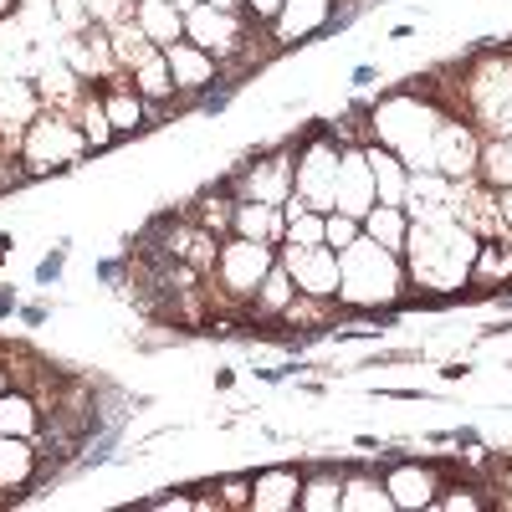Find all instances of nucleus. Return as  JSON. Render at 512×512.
Returning a JSON list of instances; mask_svg holds the SVG:
<instances>
[{"label":"nucleus","mask_w":512,"mask_h":512,"mask_svg":"<svg viewBox=\"0 0 512 512\" xmlns=\"http://www.w3.org/2000/svg\"><path fill=\"white\" fill-rule=\"evenodd\" d=\"M477 236L466 231L456 216H420L410 221V236H405V277L410 287H425V292H461L472 282V262H477Z\"/></svg>","instance_id":"f257e3e1"},{"label":"nucleus","mask_w":512,"mask_h":512,"mask_svg":"<svg viewBox=\"0 0 512 512\" xmlns=\"http://www.w3.org/2000/svg\"><path fill=\"white\" fill-rule=\"evenodd\" d=\"M446 123V108H436L425 93H384L369 108V134L374 144L395 149L410 169H436V128Z\"/></svg>","instance_id":"f03ea898"},{"label":"nucleus","mask_w":512,"mask_h":512,"mask_svg":"<svg viewBox=\"0 0 512 512\" xmlns=\"http://www.w3.org/2000/svg\"><path fill=\"white\" fill-rule=\"evenodd\" d=\"M410 287L405 277V256L359 236L354 246L338 251V303L349 308H379V303H400Z\"/></svg>","instance_id":"7ed1b4c3"},{"label":"nucleus","mask_w":512,"mask_h":512,"mask_svg":"<svg viewBox=\"0 0 512 512\" xmlns=\"http://www.w3.org/2000/svg\"><path fill=\"white\" fill-rule=\"evenodd\" d=\"M466 123L482 139H512V62L487 57L466 77Z\"/></svg>","instance_id":"20e7f679"},{"label":"nucleus","mask_w":512,"mask_h":512,"mask_svg":"<svg viewBox=\"0 0 512 512\" xmlns=\"http://www.w3.org/2000/svg\"><path fill=\"white\" fill-rule=\"evenodd\" d=\"M82 154H88V139L72 113L57 108H41V118L21 134V159H26V175H52V169H72Z\"/></svg>","instance_id":"39448f33"},{"label":"nucleus","mask_w":512,"mask_h":512,"mask_svg":"<svg viewBox=\"0 0 512 512\" xmlns=\"http://www.w3.org/2000/svg\"><path fill=\"white\" fill-rule=\"evenodd\" d=\"M277 267V246L272 241H251V236H226L216 267L205 272V282H221V297L236 303H256V287L267 282V272Z\"/></svg>","instance_id":"423d86ee"},{"label":"nucleus","mask_w":512,"mask_h":512,"mask_svg":"<svg viewBox=\"0 0 512 512\" xmlns=\"http://www.w3.org/2000/svg\"><path fill=\"white\" fill-rule=\"evenodd\" d=\"M338 159H344V144L338 134H313L303 149H297V200H308L313 210H333V190H338Z\"/></svg>","instance_id":"0eeeda50"},{"label":"nucleus","mask_w":512,"mask_h":512,"mask_svg":"<svg viewBox=\"0 0 512 512\" xmlns=\"http://www.w3.org/2000/svg\"><path fill=\"white\" fill-rule=\"evenodd\" d=\"M251 21L241 11H221V6H195L185 16V41H195V47H205L216 62L246 52V41H251Z\"/></svg>","instance_id":"6e6552de"},{"label":"nucleus","mask_w":512,"mask_h":512,"mask_svg":"<svg viewBox=\"0 0 512 512\" xmlns=\"http://www.w3.org/2000/svg\"><path fill=\"white\" fill-rule=\"evenodd\" d=\"M277 262L287 267V277L297 282L303 297H338V251L333 246H287L277 251Z\"/></svg>","instance_id":"1a4fd4ad"},{"label":"nucleus","mask_w":512,"mask_h":512,"mask_svg":"<svg viewBox=\"0 0 512 512\" xmlns=\"http://www.w3.org/2000/svg\"><path fill=\"white\" fill-rule=\"evenodd\" d=\"M477 159H482V134L466 118H451L436 128V175L446 180H472L477 175Z\"/></svg>","instance_id":"9d476101"},{"label":"nucleus","mask_w":512,"mask_h":512,"mask_svg":"<svg viewBox=\"0 0 512 512\" xmlns=\"http://www.w3.org/2000/svg\"><path fill=\"white\" fill-rule=\"evenodd\" d=\"M374 205H379V195H374V169H369V154H364V144H344V159H338L333 210H344V216L364 221Z\"/></svg>","instance_id":"9b49d317"},{"label":"nucleus","mask_w":512,"mask_h":512,"mask_svg":"<svg viewBox=\"0 0 512 512\" xmlns=\"http://www.w3.org/2000/svg\"><path fill=\"white\" fill-rule=\"evenodd\" d=\"M297 190V159L287 149L267 154L241 169V200H262V205H287Z\"/></svg>","instance_id":"f8f14e48"},{"label":"nucleus","mask_w":512,"mask_h":512,"mask_svg":"<svg viewBox=\"0 0 512 512\" xmlns=\"http://www.w3.org/2000/svg\"><path fill=\"white\" fill-rule=\"evenodd\" d=\"M41 88L36 82H21V77H6L0 82V144L6 149H21V134L41 118Z\"/></svg>","instance_id":"ddd939ff"},{"label":"nucleus","mask_w":512,"mask_h":512,"mask_svg":"<svg viewBox=\"0 0 512 512\" xmlns=\"http://www.w3.org/2000/svg\"><path fill=\"white\" fill-rule=\"evenodd\" d=\"M333 21H338V0H282L272 21V47H297V41H308Z\"/></svg>","instance_id":"4468645a"},{"label":"nucleus","mask_w":512,"mask_h":512,"mask_svg":"<svg viewBox=\"0 0 512 512\" xmlns=\"http://www.w3.org/2000/svg\"><path fill=\"white\" fill-rule=\"evenodd\" d=\"M164 67H169V77H175V93H205L210 82H216V72H221V62L210 57L205 47H195V41H169Z\"/></svg>","instance_id":"2eb2a0df"},{"label":"nucleus","mask_w":512,"mask_h":512,"mask_svg":"<svg viewBox=\"0 0 512 512\" xmlns=\"http://www.w3.org/2000/svg\"><path fill=\"white\" fill-rule=\"evenodd\" d=\"M384 487H390V502L395 507H431L436 492H441V477H436V466L395 461L390 472H384Z\"/></svg>","instance_id":"dca6fc26"},{"label":"nucleus","mask_w":512,"mask_h":512,"mask_svg":"<svg viewBox=\"0 0 512 512\" xmlns=\"http://www.w3.org/2000/svg\"><path fill=\"white\" fill-rule=\"evenodd\" d=\"M98 98H103L108 123L118 128V134H134V128H144L149 103L139 98V88H134V82H128L123 72H113V77H103V82H98Z\"/></svg>","instance_id":"f3484780"},{"label":"nucleus","mask_w":512,"mask_h":512,"mask_svg":"<svg viewBox=\"0 0 512 512\" xmlns=\"http://www.w3.org/2000/svg\"><path fill=\"white\" fill-rule=\"evenodd\" d=\"M231 236H251V241H282L287 236V216L282 205H262V200H241L236 195V210H231Z\"/></svg>","instance_id":"a211bd4d"},{"label":"nucleus","mask_w":512,"mask_h":512,"mask_svg":"<svg viewBox=\"0 0 512 512\" xmlns=\"http://www.w3.org/2000/svg\"><path fill=\"white\" fill-rule=\"evenodd\" d=\"M297 492H303V477L292 466H272V472L251 477V507L256 512H287L297 507Z\"/></svg>","instance_id":"6ab92c4d"},{"label":"nucleus","mask_w":512,"mask_h":512,"mask_svg":"<svg viewBox=\"0 0 512 512\" xmlns=\"http://www.w3.org/2000/svg\"><path fill=\"white\" fill-rule=\"evenodd\" d=\"M134 26L154 41V47L185 41V11L175 6V0H139V6H134Z\"/></svg>","instance_id":"aec40b11"},{"label":"nucleus","mask_w":512,"mask_h":512,"mask_svg":"<svg viewBox=\"0 0 512 512\" xmlns=\"http://www.w3.org/2000/svg\"><path fill=\"white\" fill-rule=\"evenodd\" d=\"M36 482V446L26 436H0V492H26Z\"/></svg>","instance_id":"412c9836"},{"label":"nucleus","mask_w":512,"mask_h":512,"mask_svg":"<svg viewBox=\"0 0 512 512\" xmlns=\"http://www.w3.org/2000/svg\"><path fill=\"white\" fill-rule=\"evenodd\" d=\"M41 420H47V415H41V405L31 395H21V390L0 395V436H26L31 441L41 431Z\"/></svg>","instance_id":"4be33fe9"},{"label":"nucleus","mask_w":512,"mask_h":512,"mask_svg":"<svg viewBox=\"0 0 512 512\" xmlns=\"http://www.w3.org/2000/svg\"><path fill=\"white\" fill-rule=\"evenodd\" d=\"M364 236L390 246V251H405V236H410V210L405 205H374L364 216Z\"/></svg>","instance_id":"5701e85b"},{"label":"nucleus","mask_w":512,"mask_h":512,"mask_svg":"<svg viewBox=\"0 0 512 512\" xmlns=\"http://www.w3.org/2000/svg\"><path fill=\"white\" fill-rule=\"evenodd\" d=\"M338 507H344V512H384V507H395V502H390L384 477L354 472V477H344V502H338Z\"/></svg>","instance_id":"b1692460"},{"label":"nucleus","mask_w":512,"mask_h":512,"mask_svg":"<svg viewBox=\"0 0 512 512\" xmlns=\"http://www.w3.org/2000/svg\"><path fill=\"white\" fill-rule=\"evenodd\" d=\"M338 502H344V477L338 472H313V477H303V492H297V507L303 512H338Z\"/></svg>","instance_id":"393cba45"},{"label":"nucleus","mask_w":512,"mask_h":512,"mask_svg":"<svg viewBox=\"0 0 512 512\" xmlns=\"http://www.w3.org/2000/svg\"><path fill=\"white\" fill-rule=\"evenodd\" d=\"M134 88H139V98H144L149 108L180 98V93H175V77H169V67H164V47H159L144 67H134Z\"/></svg>","instance_id":"a878e982"},{"label":"nucleus","mask_w":512,"mask_h":512,"mask_svg":"<svg viewBox=\"0 0 512 512\" xmlns=\"http://www.w3.org/2000/svg\"><path fill=\"white\" fill-rule=\"evenodd\" d=\"M77 128H82V139H88V149H108L118 139V128L108 123V108L98 98V82L88 88V98H82V108H77Z\"/></svg>","instance_id":"bb28decb"},{"label":"nucleus","mask_w":512,"mask_h":512,"mask_svg":"<svg viewBox=\"0 0 512 512\" xmlns=\"http://www.w3.org/2000/svg\"><path fill=\"white\" fill-rule=\"evenodd\" d=\"M292 297H297V282H292V277H287V267L277 262V267L267 272V282L256 287V303H251V308L262 313V318H272V313L282 318V313L292 308Z\"/></svg>","instance_id":"cd10ccee"},{"label":"nucleus","mask_w":512,"mask_h":512,"mask_svg":"<svg viewBox=\"0 0 512 512\" xmlns=\"http://www.w3.org/2000/svg\"><path fill=\"white\" fill-rule=\"evenodd\" d=\"M477 180L492 185V190H507V185H512V139H482Z\"/></svg>","instance_id":"c85d7f7f"},{"label":"nucleus","mask_w":512,"mask_h":512,"mask_svg":"<svg viewBox=\"0 0 512 512\" xmlns=\"http://www.w3.org/2000/svg\"><path fill=\"white\" fill-rule=\"evenodd\" d=\"M359 236H364V221L344 216V210H328V221H323V246L344 251V246H354Z\"/></svg>","instance_id":"c756f323"},{"label":"nucleus","mask_w":512,"mask_h":512,"mask_svg":"<svg viewBox=\"0 0 512 512\" xmlns=\"http://www.w3.org/2000/svg\"><path fill=\"white\" fill-rule=\"evenodd\" d=\"M52 16H57L62 36H77V31L93 26V16H88V6H82V0H52Z\"/></svg>","instance_id":"7c9ffc66"},{"label":"nucleus","mask_w":512,"mask_h":512,"mask_svg":"<svg viewBox=\"0 0 512 512\" xmlns=\"http://www.w3.org/2000/svg\"><path fill=\"white\" fill-rule=\"evenodd\" d=\"M277 11H282V0H241V16H246L251 26H272Z\"/></svg>","instance_id":"2f4dec72"},{"label":"nucleus","mask_w":512,"mask_h":512,"mask_svg":"<svg viewBox=\"0 0 512 512\" xmlns=\"http://www.w3.org/2000/svg\"><path fill=\"white\" fill-rule=\"evenodd\" d=\"M431 507H446V512H456V507H487V497H477V487H461L451 497H436Z\"/></svg>","instance_id":"473e14b6"},{"label":"nucleus","mask_w":512,"mask_h":512,"mask_svg":"<svg viewBox=\"0 0 512 512\" xmlns=\"http://www.w3.org/2000/svg\"><path fill=\"white\" fill-rule=\"evenodd\" d=\"M82 6H88L93 26H113V21H123V16H118V0H82Z\"/></svg>","instance_id":"72a5a7b5"},{"label":"nucleus","mask_w":512,"mask_h":512,"mask_svg":"<svg viewBox=\"0 0 512 512\" xmlns=\"http://www.w3.org/2000/svg\"><path fill=\"white\" fill-rule=\"evenodd\" d=\"M226 502H251V482L246 477H231L226 482Z\"/></svg>","instance_id":"f704fd0d"},{"label":"nucleus","mask_w":512,"mask_h":512,"mask_svg":"<svg viewBox=\"0 0 512 512\" xmlns=\"http://www.w3.org/2000/svg\"><path fill=\"white\" fill-rule=\"evenodd\" d=\"M57 272H62V251H57V256H47V262L36 267V277H41V282H52Z\"/></svg>","instance_id":"c9c22d12"},{"label":"nucleus","mask_w":512,"mask_h":512,"mask_svg":"<svg viewBox=\"0 0 512 512\" xmlns=\"http://www.w3.org/2000/svg\"><path fill=\"white\" fill-rule=\"evenodd\" d=\"M497 205H502V226H507V236H512V185L497 190Z\"/></svg>","instance_id":"e433bc0d"},{"label":"nucleus","mask_w":512,"mask_h":512,"mask_svg":"<svg viewBox=\"0 0 512 512\" xmlns=\"http://www.w3.org/2000/svg\"><path fill=\"white\" fill-rule=\"evenodd\" d=\"M205 6H221V11H241V0H205Z\"/></svg>","instance_id":"4c0bfd02"},{"label":"nucleus","mask_w":512,"mask_h":512,"mask_svg":"<svg viewBox=\"0 0 512 512\" xmlns=\"http://www.w3.org/2000/svg\"><path fill=\"white\" fill-rule=\"evenodd\" d=\"M175 6H180V11H185V16H190V11H195V6H205V0H175Z\"/></svg>","instance_id":"58836bf2"},{"label":"nucleus","mask_w":512,"mask_h":512,"mask_svg":"<svg viewBox=\"0 0 512 512\" xmlns=\"http://www.w3.org/2000/svg\"><path fill=\"white\" fill-rule=\"evenodd\" d=\"M11 390V369H0V395H6Z\"/></svg>","instance_id":"ea45409f"},{"label":"nucleus","mask_w":512,"mask_h":512,"mask_svg":"<svg viewBox=\"0 0 512 512\" xmlns=\"http://www.w3.org/2000/svg\"><path fill=\"white\" fill-rule=\"evenodd\" d=\"M11 11H16V0H0V21H6Z\"/></svg>","instance_id":"a19ab883"}]
</instances>
